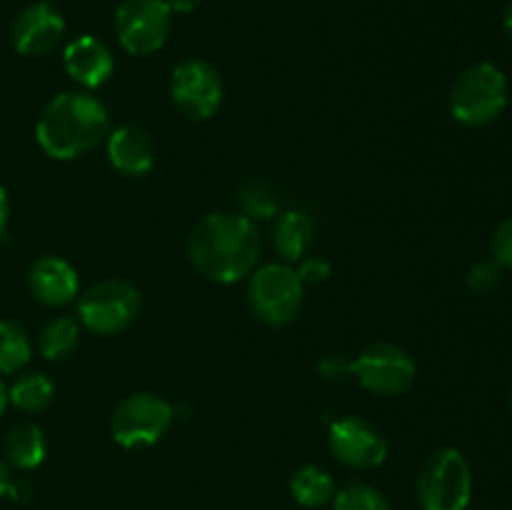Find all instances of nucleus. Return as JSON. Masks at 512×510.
Here are the masks:
<instances>
[{
  "mask_svg": "<svg viewBox=\"0 0 512 510\" xmlns=\"http://www.w3.org/2000/svg\"><path fill=\"white\" fill-rule=\"evenodd\" d=\"M188 258L213 283H238L260 260V233L243 213H210L188 235Z\"/></svg>",
  "mask_w": 512,
  "mask_h": 510,
  "instance_id": "obj_1",
  "label": "nucleus"
},
{
  "mask_svg": "<svg viewBox=\"0 0 512 510\" xmlns=\"http://www.w3.org/2000/svg\"><path fill=\"white\" fill-rule=\"evenodd\" d=\"M110 113L88 90H65L40 113L35 138L53 160H75L105 143Z\"/></svg>",
  "mask_w": 512,
  "mask_h": 510,
  "instance_id": "obj_2",
  "label": "nucleus"
},
{
  "mask_svg": "<svg viewBox=\"0 0 512 510\" xmlns=\"http://www.w3.org/2000/svg\"><path fill=\"white\" fill-rule=\"evenodd\" d=\"M508 105V78L495 63H475L455 78L448 108L458 123L485 128L495 123Z\"/></svg>",
  "mask_w": 512,
  "mask_h": 510,
  "instance_id": "obj_3",
  "label": "nucleus"
},
{
  "mask_svg": "<svg viewBox=\"0 0 512 510\" xmlns=\"http://www.w3.org/2000/svg\"><path fill=\"white\" fill-rule=\"evenodd\" d=\"M423 510H468L473 498V470L458 448H440L425 458L415 480Z\"/></svg>",
  "mask_w": 512,
  "mask_h": 510,
  "instance_id": "obj_4",
  "label": "nucleus"
},
{
  "mask_svg": "<svg viewBox=\"0 0 512 510\" xmlns=\"http://www.w3.org/2000/svg\"><path fill=\"white\" fill-rule=\"evenodd\" d=\"M305 298V285L290 263H268L248 275V305L260 323L283 328L293 323Z\"/></svg>",
  "mask_w": 512,
  "mask_h": 510,
  "instance_id": "obj_5",
  "label": "nucleus"
},
{
  "mask_svg": "<svg viewBox=\"0 0 512 510\" xmlns=\"http://www.w3.org/2000/svg\"><path fill=\"white\" fill-rule=\"evenodd\" d=\"M175 408L165 398L153 393L128 395L110 418L113 440L125 450L150 448L170 430Z\"/></svg>",
  "mask_w": 512,
  "mask_h": 510,
  "instance_id": "obj_6",
  "label": "nucleus"
},
{
  "mask_svg": "<svg viewBox=\"0 0 512 510\" xmlns=\"http://www.w3.org/2000/svg\"><path fill=\"white\" fill-rule=\"evenodd\" d=\"M140 313V293L120 278L100 280L78 300V320L98 335H115L130 328Z\"/></svg>",
  "mask_w": 512,
  "mask_h": 510,
  "instance_id": "obj_7",
  "label": "nucleus"
},
{
  "mask_svg": "<svg viewBox=\"0 0 512 510\" xmlns=\"http://www.w3.org/2000/svg\"><path fill=\"white\" fill-rule=\"evenodd\" d=\"M173 10L165 0H123L115 10V35L130 55H153L168 43Z\"/></svg>",
  "mask_w": 512,
  "mask_h": 510,
  "instance_id": "obj_8",
  "label": "nucleus"
},
{
  "mask_svg": "<svg viewBox=\"0 0 512 510\" xmlns=\"http://www.w3.org/2000/svg\"><path fill=\"white\" fill-rule=\"evenodd\" d=\"M223 78L208 60H183L170 73V100L188 120H210L223 103Z\"/></svg>",
  "mask_w": 512,
  "mask_h": 510,
  "instance_id": "obj_9",
  "label": "nucleus"
},
{
  "mask_svg": "<svg viewBox=\"0 0 512 510\" xmlns=\"http://www.w3.org/2000/svg\"><path fill=\"white\" fill-rule=\"evenodd\" d=\"M353 375L375 395H403L413 388L418 365L413 355L395 343H373L353 360Z\"/></svg>",
  "mask_w": 512,
  "mask_h": 510,
  "instance_id": "obj_10",
  "label": "nucleus"
},
{
  "mask_svg": "<svg viewBox=\"0 0 512 510\" xmlns=\"http://www.w3.org/2000/svg\"><path fill=\"white\" fill-rule=\"evenodd\" d=\"M328 450L345 468L373 470L388 458V438L373 420L363 415H343L330 425Z\"/></svg>",
  "mask_w": 512,
  "mask_h": 510,
  "instance_id": "obj_11",
  "label": "nucleus"
},
{
  "mask_svg": "<svg viewBox=\"0 0 512 510\" xmlns=\"http://www.w3.org/2000/svg\"><path fill=\"white\" fill-rule=\"evenodd\" d=\"M10 35L20 55L40 58L60 45L65 35V20L60 10L50 3H30L18 13Z\"/></svg>",
  "mask_w": 512,
  "mask_h": 510,
  "instance_id": "obj_12",
  "label": "nucleus"
},
{
  "mask_svg": "<svg viewBox=\"0 0 512 510\" xmlns=\"http://www.w3.org/2000/svg\"><path fill=\"white\" fill-rule=\"evenodd\" d=\"M28 290L45 308H63L75 300L80 280L68 260L58 258V255H43L30 265Z\"/></svg>",
  "mask_w": 512,
  "mask_h": 510,
  "instance_id": "obj_13",
  "label": "nucleus"
},
{
  "mask_svg": "<svg viewBox=\"0 0 512 510\" xmlns=\"http://www.w3.org/2000/svg\"><path fill=\"white\" fill-rule=\"evenodd\" d=\"M63 65L70 80H75L85 90L105 85L115 70L113 53L95 35H80V38L70 40L63 50Z\"/></svg>",
  "mask_w": 512,
  "mask_h": 510,
  "instance_id": "obj_14",
  "label": "nucleus"
},
{
  "mask_svg": "<svg viewBox=\"0 0 512 510\" xmlns=\"http://www.w3.org/2000/svg\"><path fill=\"white\" fill-rule=\"evenodd\" d=\"M105 145H108L110 165L125 178H143L153 170L155 143L138 125H120L110 130Z\"/></svg>",
  "mask_w": 512,
  "mask_h": 510,
  "instance_id": "obj_15",
  "label": "nucleus"
},
{
  "mask_svg": "<svg viewBox=\"0 0 512 510\" xmlns=\"http://www.w3.org/2000/svg\"><path fill=\"white\" fill-rule=\"evenodd\" d=\"M315 243V223L305 210H285L273 228V245L285 263H300Z\"/></svg>",
  "mask_w": 512,
  "mask_h": 510,
  "instance_id": "obj_16",
  "label": "nucleus"
},
{
  "mask_svg": "<svg viewBox=\"0 0 512 510\" xmlns=\"http://www.w3.org/2000/svg\"><path fill=\"white\" fill-rule=\"evenodd\" d=\"M45 453V433L35 423H18L5 438V460L18 470H35L45 460Z\"/></svg>",
  "mask_w": 512,
  "mask_h": 510,
  "instance_id": "obj_17",
  "label": "nucleus"
},
{
  "mask_svg": "<svg viewBox=\"0 0 512 510\" xmlns=\"http://www.w3.org/2000/svg\"><path fill=\"white\" fill-rule=\"evenodd\" d=\"M290 495L303 508H323L335 498V478L320 465H303L290 475Z\"/></svg>",
  "mask_w": 512,
  "mask_h": 510,
  "instance_id": "obj_18",
  "label": "nucleus"
},
{
  "mask_svg": "<svg viewBox=\"0 0 512 510\" xmlns=\"http://www.w3.org/2000/svg\"><path fill=\"white\" fill-rule=\"evenodd\" d=\"M80 343V325L70 315L53 318L38 335V350L45 360H68Z\"/></svg>",
  "mask_w": 512,
  "mask_h": 510,
  "instance_id": "obj_19",
  "label": "nucleus"
},
{
  "mask_svg": "<svg viewBox=\"0 0 512 510\" xmlns=\"http://www.w3.org/2000/svg\"><path fill=\"white\" fill-rule=\"evenodd\" d=\"M55 398L53 380L45 373H25L8 388V403L23 413H40Z\"/></svg>",
  "mask_w": 512,
  "mask_h": 510,
  "instance_id": "obj_20",
  "label": "nucleus"
},
{
  "mask_svg": "<svg viewBox=\"0 0 512 510\" xmlns=\"http://www.w3.org/2000/svg\"><path fill=\"white\" fill-rule=\"evenodd\" d=\"M30 355H33V345L23 325L13 320H0V373H18L30 363Z\"/></svg>",
  "mask_w": 512,
  "mask_h": 510,
  "instance_id": "obj_21",
  "label": "nucleus"
},
{
  "mask_svg": "<svg viewBox=\"0 0 512 510\" xmlns=\"http://www.w3.org/2000/svg\"><path fill=\"white\" fill-rule=\"evenodd\" d=\"M333 510H393L388 498L373 485L348 483L345 488L335 490Z\"/></svg>",
  "mask_w": 512,
  "mask_h": 510,
  "instance_id": "obj_22",
  "label": "nucleus"
},
{
  "mask_svg": "<svg viewBox=\"0 0 512 510\" xmlns=\"http://www.w3.org/2000/svg\"><path fill=\"white\" fill-rule=\"evenodd\" d=\"M240 205H243L245 218H250L253 223L255 220L270 218V215L278 213V203H275L273 193L260 183H250L248 188L243 190V195H240Z\"/></svg>",
  "mask_w": 512,
  "mask_h": 510,
  "instance_id": "obj_23",
  "label": "nucleus"
},
{
  "mask_svg": "<svg viewBox=\"0 0 512 510\" xmlns=\"http://www.w3.org/2000/svg\"><path fill=\"white\" fill-rule=\"evenodd\" d=\"M500 273H503V268H500V263H495V260L475 263L468 273L470 290H475V293H490V290L500 283Z\"/></svg>",
  "mask_w": 512,
  "mask_h": 510,
  "instance_id": "obj_24",
  "label": "nucleus"
},
{
  "mask_svg": "<svg viewBox=\"0 0 512 510\" xmlns=\"http://www.w3.org/2000/svg\"><path fill=\"white\" fill-rule=\"evenodd\" d=\"M490 248H493L495 263H500V268L512 270V215L495 228Z\"/></svg>",
  "mask_w": 512,
  "mask_h": 510,
  "instance_id": "obj_25",
  "label": "nucleus"
},
{
  "mask_svg": "<svg viewBox=\"0 0 512 510\" xmlns=\"http://www.w3.org/2000/svg\"><path fill=\"white\" fill-rule=\"evenodd\" d=\"M318 373L323 375V380H328V383H340V380L353 375V358H348L345 353L325 355L318 363Z\"/></svg>",
  "mask_w": 512,
  "mask_h": 510,
  "instance_id": "obj_26",
  "label": "nucleus"
},
{
  "mask_svg": "<svg viewBox=\"0 0 512 510\" xmlns=\"http://www.w3.org/2000/svg\"><path fill=\"white\" fill-rule=\"evenodd\" d=\"M333 268L325 258H303L300 260V268H298V278L303 280V285H320L330 278Z\"/></svg>",
  "mask_w": 512,
  "mask_h": 510,
  "instance_id": "obj_27",
  "label": "nucleus"
},
{
  "mask_svg": "<svg viewBox=\"0 0 512 510\" xmlns=\"http://www.w3.org/2000/svg\"><path fill=\"white\" fill-rule=\"evenodd\" d=\"M165 3L170 5V10H173V13L188 15V13H193V10L198 8V5L203 3V0H165Z\"/></svg>",
  "mask_w": 512,
  "mask_h": 510,
  "instance_id": "obj_28",
  "label": "nucleus"
},
{
  "mask_svg": "<svg viewBox=\"0 0 512 510\" xmlns=\"http://www.w3.org/2000/svg\"><path fill=\"white\" fill-rule=\"evenodd\" d=\"M8 213H10L8 195H5L3 185H0V233H3V228H5V225H8Z\"/></svg>",
  "mask_w": 512,
  "mask_h": 510,
  "instance_id": "obj_29",
  "label": "nucleus"
},
{
  "mask_svg": "<svg viewBox=\"0 0 512 510\" xmlns=\"http://www.w3.org/2000/svg\"><path fill=\"white\" fill-rule=\"evenodd\" d=\"M10 483H13V480H10L8 465H5V460H0V498H3V495H8Z\"/></svg>",
  "mask_w": 512,
  "mask_h": 510,
  "instance_id": "obj_30",
  "label": "nucleus"
},
{
  "mask_svg": "<svg viewBox=\"0 0 512 510\" xmlns=\"http://www.w3.org/2000/svg\"><path fill=\"white\" fill-rule=\"evenodd\" d=\"M5 408H8V388H5L3 378H0V415L5 413Z\"/></svg>",
  "mask_w": 512,
  "mask_h": 510,
  "instance_id": "obj_31",
  "label": "nucleus"
},
{
  "mask_svg": "<svg viewBox=\"0 0 512 510\" xmlns=\"http://www.w3.org/2000/svg\"><path fill=\"white\" fill-rule=\"evenodd\" d=\"M503 28H505V33L512 38V3L508 5V10H505V15H503Z\"/></svg>",
  "mask_w": 512,
  "mask_h": 510,
  "instance_id": "obj_32",
  "label": "nucleus"
},
{
  "mask_svg": "<svg viewBox=\"0 0 512 510\" xmlns=\"http://www.w3.org/2000/svg\"><path fill=\"white\" fill-rule=\"evenodd\" d=\"M510 408H512V388H510Z\"/></svg>",
  "mask_w": 512,
  "mask_h": 510,
  "instance_id": "obj_33",
  "label": "nucleus"
}]
</instances>
